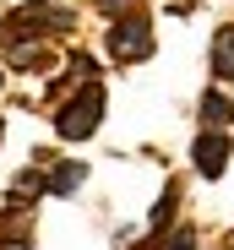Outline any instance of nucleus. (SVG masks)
<instances>
[{"instance_id": "nucleus-1", "label": "nucleus", "mask_w": 234, "mask_h": 250, "mask_svg": "<svg viewBox=\"0 0 234 250\" xmlns=\"http://www.w3.org/2000/svg\"><path fill=\"white\" fill-rule=\"evenodd\" d=\"M98 114H104V87H98V82H82V93H76V98L60 109L55 131H60L65 142H82V136L98 131Z\"/></svg>"}, {"instance_id": "nucleus-2", "label": "nucleus", "mask_w": 234, "mask_h": 250, "mask_svg": "<svg viewBox=\"0 0 234 250\" xmlns=\"http://www.w3.org/2000/svg\"><path fill=\"white\" fill-rule=\"evenodd\" d=\"M109 55L114 60H147L152 55V27L142 17H126L120 27H109Z\"/></svg>"}, {"instance_id": "nucleus-3", "label": "nucleus", "mask_w": 234, "mask_h": 250, "mask_svg": "<svg viewBox=\"0 0 234 250\" xmlns=\"http://www.w3.org/2000/svg\"><path fill=\"white\" fill-rule=\"evenodd\" d=\"M191 158H196V169H202L207 180H218V174H223V163H229V136H218V131H213V136H202Z\"/></svg>"}, {"instance_id": "nucleus-4", "label": "nucleus", "mask_w": 234, "mask_h": 250, "mask_svg": "<svg viewBox=\"0 0 234 250\" xmlns=\"http://www.w3.org/2000/svg\"><path fill=\"white\" fill-rule=\"evenodd\" d=\"M213 71L223 82L234 76V27H218V38H213Z\"/></svg>"}, {"instance_id": "nucleus-5", "label": "nucleus", "mask_w": 234, "mask_h": 250, "mask_svg": "<svg viewBox=\"0 0 234 250\" xmlns=\"http://www.w3.org/2000/svg\"><path fill=\"white\" fill-rule=\"evenodd\" d=\"M202 120H207V125H229V120H234V104H229L223 93H207V98H202Z\"/></svg>"}, {"instance_id": "nucleus-6", "label": "nucleus", "mask_w": 234, "mask_h": 250, "mask_svg": "<svg viewBox=\"0 0 234 250\" xmlns=\"http://www.w3.org/2000/svg\"><path fill=\"white\" fill-rule=\"evenodd\" d=\"M82 174H87L82 163H60V169H55V180H49V190H55V196H71L76 185H82Z\"/></svg>"}, {"instance_id": "nucleus-7", "label": "nucleus", "mask_w": 234, "mask_h": 250, "mask_svg": "<svg viewBox=\"0 0 234 250\" xmlns=\"http://www.w3.org/2000/svg\"><path fill=\"white\" fill-rule=\"evenodd\" d=\"M22 234H27L22 212H6V218H0V239H22Z\"/></svg>"}, {"instance_id": "nucleus-8", "label": "nucleus", "mask_w": 234, "mask_h": 250, "mask_svg": "<svg viewBox=\"0 0 234 250\" xmlns=\"http://www.w3.org/2000/svg\"><path fill=\"white\" fill-rule=\"evenodd\" d=\"M169 250H196V234H191V229H174V234H169Z\"/></svg>"}, {"instance_id": "nucleus-9", "label": "nucleus", "mask_w": 234, "mask_h": 250, "mask_svg": "<svg viewBox=\"0 0 234 250\" xmlns=\"http://www.w3.org/2000/svg\"><path fill=\"white\" fill-rule=\"evenodd\" d=\"M98 6H104V11L114 17V11H131V6H136V0H98Z\"/></svg>"}, {"instance_id": "nucleus-10", "label": "nucleus", "mask_w": 234, "mask_h": 250, "mask_svg": "<svg viewBox=\"0 0 234 250\" xmlns=\"http://www.w3.org/2000/svg\"><path fill=\"white\" fill-rule=\"evenodd\" d=\"M223 250H234V239H229V245H223Z\"/></svg>"}]
</instances>
